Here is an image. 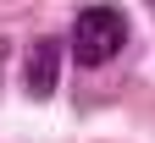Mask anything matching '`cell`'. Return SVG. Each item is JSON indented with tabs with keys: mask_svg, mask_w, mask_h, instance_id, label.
<instances>
[{
	"mask_svg": "<svg viewBox=\"0 0 155 143\" xmlns=\"http://www.w3.org/2000/svg\"><path fill=\"white\" fill-rule=\"evenodd\" d=\"M55 83H61V39H33L28 66H22V88H28V99H50Z\"/></svg>",
	"mask_w": 155,
	"mask_h": 143,
	"instance_id": "7a4b0ae2",
	"label": "cell"
},
{
	"mask_svg": "<svg viewBox=\"0 0 155 143\" xmlns=\"http://www.w3.org/2000/svg\"><path fill=\"white\" fill-rule=\"evenodd\" d=\"M127 44V17L116 6H89L72 22V61L78 66H105V61Z\"/></svg>",
	"mask_w": 155,
	"mask_h": 143,
	"instance_id": "6da1fadb",
	"label": "cell"
},
{
	"mask_svg": "<svg viewBox=\"0 0 155 143\" xmlns=\"http://www.w3.org/2000/svg\"><path fill=\"white\" fill-rule=\"evenodd\" d=\"M0 72H6V39H0Z\"/></svg>",
	"mask_w": 155,
	"mask_h": 143,
	"instance_id": "3957f363",
	"label": "cell"
}]
</instances>
